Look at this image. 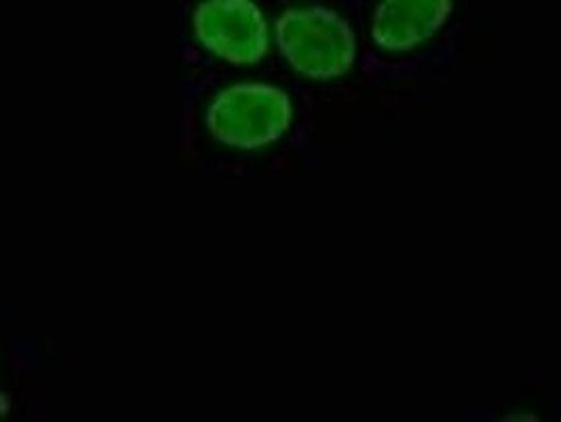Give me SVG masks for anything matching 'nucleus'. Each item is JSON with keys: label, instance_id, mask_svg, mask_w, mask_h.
Here are the masks:
<instances>
[{"label": "nucleus", "instance_id": "nucleus-3", "mask_svg": "<svg viewBox=\"0 0 561 422\" xmlns=\"http://www.w3.org/2000/svg\"><path fill=\"white\" fill-rule=\"evenodd\" d=\"M195 32L230 64H255L268 49L266 22L253 0H205L195 13Z\"/></svg>", "mask_w": 561, "mask_h": 422}, {"label": "nucleus", "instance_id": "nucleus-2", "mask_svg": "<svg viewBox=\"0 0 561 422\" xmlns=\"http://www.w3.org/2000/svg\"><path fill=\"white\" fill-rule=\"evenodd\" d=\"M291 102L279 87L234 84L222 91L207 113L209 132L218 140L243 150L268 146L287 132Z\"/></svg>", "mask_w": 561, "mask_h": 422}, {"label": "nucleus", "instance_id": "nucleus-5", "mask_svg": "<svg viewBox=\"0 0 561 422\" xmlns=\"http://www.w3.org/2000/svg\"><path fill=\"white\" fill-rule=\"evenodd\" d=\"M9 410H11V401L7 399V395L0 394V419H2V417H7V414H9Z\"/></svg>", "mask_w": 561, "mask_h": 422}, {"label": "nucleus", "instance_id": "nucleus-1", "mask_svg": "<svg viewBox=\"0 0 561 422\" xmlns=\"http://www.w3.org/2000/svg\"><path fill=\"white\" fill-rule=\"evenodd\" d=\"M277 43L287 64L314 81L342 77L355 61V34L325 7L289 9L277 20Z\"/></svg>", "mask_w": 561, "mask_h": 422}, {"label": "nucleus", "instance_id": "nucleus-4", "mask_svg": "<svg viewBox=\"0 0 561 422\" xmlns=\"http://www.w3.org/2000/svg\"><path fill=\"white\" fill-rule=\"evenodd\" d=\"M449 13L451 0H382L371 36L387 52H408L444 28Z\"/></svg>", "mask_w": 561, "mask_h": 422}]
</instances>
